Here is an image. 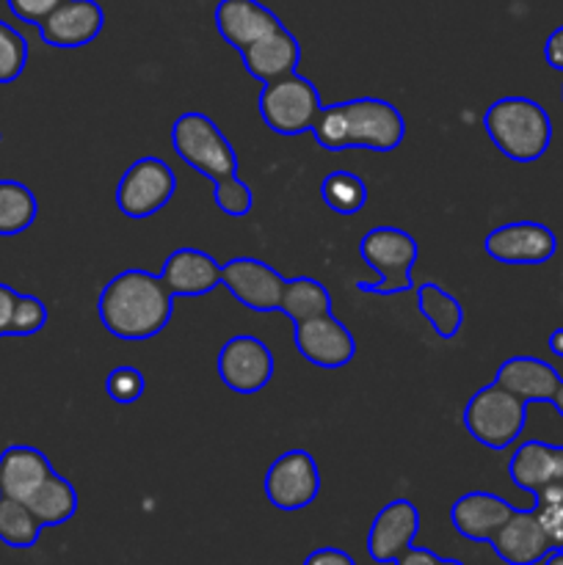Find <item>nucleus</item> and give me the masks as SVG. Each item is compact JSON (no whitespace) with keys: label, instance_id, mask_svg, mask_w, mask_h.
I'll list each match as a JSON object with an SVG mask.
<instances>
[{"label":"nucleus","instance_id":"nucleus-1","mask_svg":"<svg viewBox=\"0 0 563 565\" xmlns=\"http://www.w3.org/2000/svg\"><path fill=\"white\" fill-rule=\"evenodd\" d=\"M97 315L105 331L116 340H152L169 326L174 315V296L160 274L127 268L105 281L97 296Z\"/></svg>","mask_w":563,"mask_h":565},{"label":"nucleus","instance_id":"nucleus-2","mask_svg":"<svg viewBox=\"0 0 563 565\" xmlns=\"http://www.w3.org/2000/svg\"><path fill=\"white\" fill-rule=\"evenodd\" d=\"M312 136L329 152H346V149L392 152L406 138V119L386 99L357 97L326 105L315 121Z\"/></svg>","mask_w":563,"mask_h":565},{"label":"nucleus","instance_id":"nucleus-3","mask_svg":"<svg viewBox=\"0 0 563 565\" xmlns=\"http://www.w3.org/2000/svg\"><path fill=\"white\" fill-rule=\"evenodd\" d=\"M484 127L489 141L513 163H535L552 143V119L530 97H500L486 108Z\"/></svg>","mask_w":563,"mask_h":565},{"label":"nucleus","instance_id":"nucleus-4","mask_svg":"<svg viewBox=\"0 0 563 565\" xmlns=\"http://www.w3.org/2000/svg\"><path fill=\"white\" fill-rule=\"evenodd\" d=\"M359 257L368 268L379 274L375 281H359V290L373 292V296H397V292L412 290V270L417 265L419 246L406 230L401 226H373L364 232L359 243Z\"/></svg>","mask_w":563,"mask_h":565},{"label":"nucleus","instance_id":"nucleus-5","mask_svg":"<svg viewBox=\"0 0 563 565\" xmlns=\"http://www.w3.org/2000/svg\"><path fill=\"white\" fill-rule=\"evenodd\" d=\"M464 428L478 445L489 450H508L519 441L528 425V403L519 401L500 384H486L464 406Z\"/></svg>","mask_w":563,"mask_h":565},{"label":"nucleus","instance_id":"nucleus-6","mask_svg":"<svg viewBox=\"0 0 563 565\" xmlns=\"http://www.w3.org/2000/svg\"><path fill=\"white\" fill-rule=\"evenodd\" d=\"M171 147L177 158L210 182L237 174V154L221 127L199 110H185L171 125Z\"/></svg>","mask_w":563,"mask_h":565},{"label":"nucleus","instance_id":"nucleus-7","mask_svg":"<svg viewBox=\"0 0 563 565\" xmlns=\"http://www.w3.org/2000/svg\"><path fill=\"white\" fill-rule=\"evenodd\" d=\"M257 108L265 127H270L276 136H301V132H312L323 103L315 83L293 72L279 81L263 83Z\"/></svg>","mask_w":563,"mask_h":565},{"label":"nucleus","instance_id":"nucleus-8","mask_svg":"<svg viewBox=\"0 0 563 565\" xmlns=\"http://www.w3.org/2000/svg\"><path fill=\"white\" fill-rule=\"evenodd\" d=\"M174 193L177 177L171 166L155 154H147L127 166V171L121 174L119 185H116V207L127 218L144 221L160 213Z\"/></svg>","mask_w":563,"mask_h":565},{"label":"nucleus","instance_id":"nucleus-9","mask_svg":"<svg viewBox=\"0 0 563 565\" xmlns=\"http://www.w3.org/2000/svg\"><path fill=\"white\" fill-rule=\"evenodd\" d=\"M219 379L221 384L237 395H257L274 379V353L259 337L235 334L219 351Z\"/></svg>","mask_w":563,"mask_h":565},{"label":"nucleus","instance_id":"nucleus-10","mask_svg":"<svg viewBox=\"0 0 563 565\" xmlns=\"http://www.w3.org/2000/svg\"><path fill=\"white\" fill-rule=\"evenodd\" d=\"M320 494V469L312 452L287 450L265 472V497L276 511H304Z\"/></svg>","mask_w":563,"mask_h":565},{"label":"nucleus","instance_id":"nucleus-11","mask_svg":"<svg viewBox=\"0 0 563 565\" xmlns=\"http://www.w3.org/2000/svg\"><path fill=\"white\" fill-rule=\"evenodd\" d=\"M484 252L500 265H544L555 257L557 237L539 221H511L484 237Z\"/></svg>","mask_w":563,"mask_h":565},{"label":"nucleus","instance_id":"nucleus-12","mask_svg":"<svg viewBox=\"0 0 563 565\" xmlns=\"http://www.w3.org/2000/svg\"><path fill=\"white\" fill-rule=\"evenodd\" d=\"M285 285V276L263 259L235 257L221 265V287L252 312H279Z\"/></svg>","mask_w":563,"mask_h":565},{"label":"nucleus","instance_id":"nucleus-13","mask_svg":"<svg viewBox=\"0 0 563 565\" xmlns=\"http://www.w3.org/2000/svg\"><path fill=\"white\" fill-rule=\"evenodd\" d=\"M293 340H296L298 356L320 370L346 367L357 356V337L331 312L296 323Z\"/></svg>","mask_w":563,"mask_h":565},{"label":"nucleus","instance_id":"nucleus-14","mask_svg":"<svg viewBox=\"0 0 563 565\" xmlns=\"http://www.w3.org/2000/svg\"><path fill=\"white\" fill-rule=\"evenodd\" d=\"M419 535V511L408 500H392L375 513L368 533V555L379 565H392Z\"/></svg>","mask_w":563,"mask_h":565},{"label":"nucleus","instance_id":"nucleus-15","mask_svg":"<svg viewBox=\"0 0 563 565\" xmlns=\"http://www.w3.org/2000/svg\"><path fill=\"white\" fill-rule=\"evenodd\" d=\"M105 11L97 0H64L47 20L39 25L42 42L59 50L86 47L99 36Z\"/></svg>","mask_w":563,"mask_h":565},{"label":"nucleus","instance_id":"nucleus-16","mask_svg":"<svg viewBox=\"0 0 563 565\" xmlns=\"http://www.w3.org/2000/svg\"><path fill=\"white\" fill-rule=\"evenodd\" d=\"M517 508L491 491H469L450 505V524L461 539L475 544H491L502 524L513 516Z\"/></svg>","mask_w":563,"mask_h":565},{"label":"nucleus","instance_id":"nucleus-17","mask_svg":"<svg viewBox=\"0 0 563 565\" xmlns=\"http://www.w3.org/2000/svg\"><path fill=\"white\" fill-rule=\"evenodd\" d=\"M491 550L508 565H539L546 561L552 544L533 508L530 511H519L517 508L513 516L500 527V533L491 539Z\"/></svg>","mask_w":563,"mask_h":565},{"label":"nucleus","instance_id":"nucleus-18","mask_svg":"<svg viewBox=\"0 0 563 565\" xmlns=\"http://www.w3.org/2000/svg\"><path fill=\"white\" fill-rule=\"evenodd\" d=\"M160 279L174 298L208 296L221 287V265L202 248L182 246L166 257Z\"/></svg>","mask_w":563,"mask_h":565},{"label":"nucleus","instance_id":"nucleus-19","mask_svg":"<svg viewBox=\"0 0 563 565\" xmlns=\"http://www.w3.org/2000/svg\"><path fill=\"white\" fill-rule=\"evenodd\" d=\"M279 25V17L259 0H221L215 6V28H219L221 39L237 53H243L248 44H254Z\"/></svg>","mask_w":563,"mask_h":565},{"label":"nucleus","instance_id":"nucleus-20","mask_svg":"<svg viewBox=\"0 0 563 565\" xmlns=\"http://www.w3.org/2000/svg\"><path fill=\"white\" fill-rule=\"evenodd\" d=\"M241 58L254 81L270 83L285 75H293L298 70L301 44H298V39L285 25H279L270 33H265L263 39H257L254 44H248L241 53Z\"/></svg>","mask_w":563,"mask_h":565},{"label":"nucleus","instance_id":"nucleus-21","mask_svg":"<svg viewBox=\"0 0 563 565\" xmlns=\"http://www.w3.org/2000/svg\"><path fill=\"white\" fill-rule=\"evenodd\" d=\"M561 375L550 362L539 356H511L497 367L495 384L517 395L519 401L530 403H552L557 386H561Z\"/></svg>","mask_w":563,"mask_h":565},{"label":"nucleus","instance_id":"nucleus-22","mask_svg":"<svg viewBox=\"0 0 563 565\" xmlns=\"http://www.w3.org/2000/svg\"><path fill=\"white\" fill-rule=\"evenodd\" d=\"M50 475H53V467L36 447L11 445L0 452V497L28 502Z\"/></svg>","mask_w":563,"mask_h":565},{"label":"nucleus","instance_id":"nucleus-23","mask_svg":"<svg viewBox=\"0 0 563 565\" xmlns=\"http://www.w3.org/2000/svg\"><path fill=\"white\" fill-rule=\"evenodd\" d=\"M508 478L513 480L517 489L533 497L539 494L555 480V445L539 439L522 441L508 458Z\"/></svg>","mask_w":563,"mask_h":565},{"label":"nucleus","instance_id":"nucleus-24","mask_svg":"<svg viewBox=\"0 0 563 565\" xmlns=\"http://www.w3.org/2000/svg\"><path fill=\"white\" fill-rule=\"evenodd\" d=\"M417 309L439 340H453L464 329V307L436 281L417 287Z\"/></svg>","mask_w":563,"mask_h":565},{"label":"nucleus","instance_id":"nucleus-25","mask_svg":"<svg viewBox=\"0 0 563 565\" xmlns=\"http://www.w3.org/2000/svg\"><path fill=\"white\" fill-rule=\"evenodd\" d=\"M28 508L42 522V527H61L77 513V491L70 480L53 472L33 491Z\"/></svg>","mask_w":563,"mask_h":565},{"label":"nucleus","instance_id":"nucleus-26","mask_svg":"<svg viewBox=\"0 0 563 565\" xmlns=\"http://www.w3.org/2000/svg\"><path fill=\"white\" fill-rule=\"evenodd\" d=\"M279 312L293 320V326L304 323V320L320 318V315L331 312V292L320 285L312 276H296L287 279L285 292H282Z\"/></svg>","mask_w":563,"mask_h":565},{"label":"nucleus","instance_id":"nucleus-27","mask_svg":"<svg viewBox=\"0 0 563 565\" xmlns=\"http://www.w3.org/2000/svg\"><path fill=\"white\" fill-rule=\"evenodd\" d=\"M36 215V196L25 182L0 180V235L11 237L31 230Z\"/></svg>","mask_w":563,"mask_h":565},{"label":"nucleus","instance_id":"nucleus-28","mask_svg":"<svg viewBox=\"0 0 563 565\" xmlns=\"http://www.w3.org/2000/svg\"><path fill=\"white\" fill-rule=\"evenodd\" d=\"M42 522L33 516L28 502L0 497V541L11 550H31L42 535Z\"/></svg>","mask_w":563,"mask_h":565},{"label":"nucleus","instance_id":"nucleus-29","mask_svg":"<svg viewBox=\"0 0 563 565\" xmlns=\"http://www.w3.org/2000/svg\"><path fill=\"white\" fill-rule=\"evenodd\" d=\"M320 199L337 215H357L368 204V182L353 171H331L320 182Z\"/></svg>","mask_w":563,"mask_h":565},{"label":"nucleus","instance_id":"nucleus-30","mask_svg":"<svg viewBox=\"0 0 563 565\" xmlns=\"http://www.w3.org/2000/svg\"><path fill=\"white\" fill-rule=\"evenodd\" d=\"M28 66V42L17 28L0 20V86L14 83Z\"/></svg>","mask_w":563,"mask_h":565},{"label":"nucleus","instance_id":"nucleus-31","mask_svg":"<svg viewBox=\"0 0 563 565\" xmlns=\"http://www.w3.org/2000/svg\"><path fill=\"white\" fill-rule=\"evenodd\" d=\"M213 202L230 218H246L254 207V193L237 174L213 182Z\"/></svg>","mask_w":563,"mask_h":565},{"label":"nucleus","instance_id":"nucleus-32","mask_svg":"<svg viewBox=\"0 0 563 565\" xmlns=\"http://www.w3.org/2000/svg\"><path fill=\"white\" fill-rule=\"evenodd\" d=\"M535 516L541 519L552 550H563V486H546L535 494Z\"/></svg>","mask_w":563,"mask_h":565},{"label":"nucleus","instance_id":"nucleus-33","mask_svg":"<svg viewBox=\"0 0 563 565\" xmlns=\"http://www.w3.org/2000/svg\"><path fill=\"white\" fill-rule=\"evenodd\" d=\"M47 326V307L42 298L31 296V292H20L14 303V315H11L9 337H33Z\"/></svg>","mask_w":563,"mask_h":565},{"label":"nucleus","instance_id":"nucleus-34","mask_svg":"<svg viewBox=\"0 0 563 565\" xmlns=\"http://www.w3.org/2000/svg\"><path fill=\"white\" fill-rule=\"evenodd\" d=\"M144 390H147V379L132 364H121V367L110 370L108 379H105V392L119 406H130V403L141 401Z\"/></svg>","mask_w":563,"mask_h":565},{"label":"nucleus","instance_id":"nucleus-35","mask_svg":"<svg viewBox=\"0 0 563 565\" xmlns=\"http://www.w3.org/2000/svg\"><path fill=\"white\" fill-rule=\"evenodd\" d=\"M61 3L64 0H9V9L17 20L31 22V25L39 28Z\"/></svg>","mask_w":563,"mask_h":565},{"label":"nucleus","instance_id":"nucleus-36","mask_svg":"<svg viewBox=\"0 0 563 565\" xmlns=\"http://www.w3.org/2000/svg\"><path fill=\"white\" fill-rule=\"evenodd\" d=\"M304 565H357V561L337 546H320V550L309 552Z\"/></svg>","mask_w":563,"mask_h":565},{"label":"nucleus","instance_id":"nucleus-37","mask_svg":"<svg viewBox=\"0 0 563 565\" xmlns=\"http://www.w3.org/2000/svg\"><path fill=\"white\" fill-rule=\"evenodd\" d=\"M17 296H20V292H17L14 287H9L0 281V337H9L11 315H14Z\"/></svg>","mask_w":563,"mask_h":565},{"label":"nucleus","instance_id":"nucleus-38","mask_svg":"<svg viewBox=\"0 0 563 565\" xmlns=\"http://www.w3.org/2000/svg\"><path fill=\"white\" fill-rule=\"evenodd\" d=\"M544 61L552 70L563 72V25H557L555 31L546 36L544 42Z\"/></svg>","mask_w":563,"mask_h":565},{"label":"nucleus","instance_id":"nucleus-39","mask_svg":"<svg viewBox=\"0 0 563 565\" xmlns=\"http://www.w3.org/2000/svg\"><path fill=\"white\" fill-rule=\"evenodd\" d=\"M392 565H442V557L431 550H423V546H408Z\"/></svg>","mask_w":563,"mask_h":565},{"label":"nucleus","instance_id":"nucleus-40","mask_svg":"<svg viewBox=\"0 0 563 565\" xmlns=\"http://www.w3.org/2000/svg\"><path fill=\"white\" fill-rule=\"evenodd\" d=\"M546 348H550L552 356L563 359V326H561V329L550 331V340H546Z\"/></svg>","mask_w":563,"mask_h":565},{"label":"nucleus","instance_id":"nucleus-41","mask_svg":"<svg viewBox=\"0 0 563 565\" xmlns=\"http://www.w3.org/2000/svg\"><path fill=\"white\" fill-rule=\"evenodd\" d=\"M550 486H563V445H555V480Z\"/></svg>","mask_w":563,"mask_h":565},{"label":"nucleus","instance_id":"nucleus-42","mask_svg":"<svg viewBox=\"0 0 563 565\" xmlns=\"http://www.w3.org/2000/svg\"><path fill=\"white\" fill-rule=\"evenodd\" d=\"M544 565H563V550H552L550 555H546Z\"/></svg>","mask_w":563,"mask_h":565},{"label":"nucleus","instance_id":"nucleus-43","mask_svg":"<svg viewBox=\"0 0 563 565\" xmlns=\"http://www.w3.org/2000/svg\"><path fill=\"white\" fill-rule=\"evenodd\" d=\"M552 406H555L557 414H561V417H563V381H561V386H557L555 397H552Z\"/></svg>","mask_w":563,"mask_h":565},{"label":"nucleus","instance_id":"nucleus-44","mask_svg":"<svg viewBox=\"0 0 563 565\" xmlns=\"http://www.w3.org/2000/svg\"><path fill=\"white\" fill-rule=\"evenodd\" d=\"M442 565H464L461 561H442Z\"/></svg>","mask_w":563,"mask_h":565},{"label":"nucleus","instance_id":"nucleus-45","mask_svg":"<svg viewBox=\"0 0 563 565\" xmlns=\"http://www.w3.org/2000/svg\"><path fill=\"white\" fill-rule=\"evenodd\" d=\"M561 99H563V86H561Z\"/></svg>","mask_w":563,"mask_h":565},{"label":"nucleus","instance_id":"nucleus-46","mask_svg":"<svg viewBox=\"0 0 563 565\" xmlns=\"http://www.w3.org/2000/svg\"><path fill=\"white\" fill-rule=\"evenodd\" d=\"M0 138H3V136H0Z\"/></svg>","mask_w":563,"mask_h":565}]
</instances>
